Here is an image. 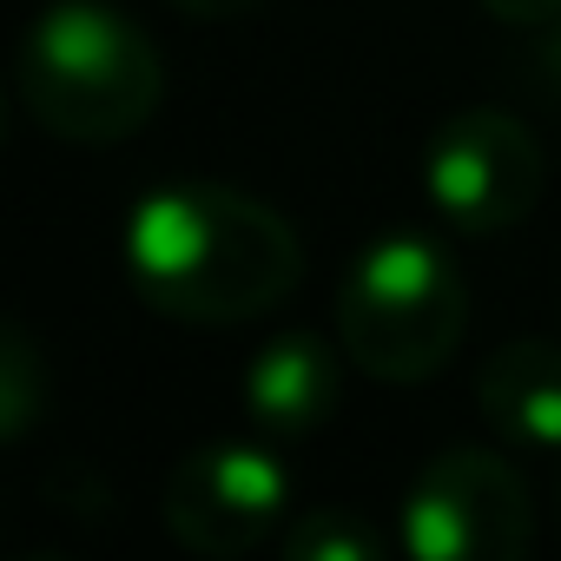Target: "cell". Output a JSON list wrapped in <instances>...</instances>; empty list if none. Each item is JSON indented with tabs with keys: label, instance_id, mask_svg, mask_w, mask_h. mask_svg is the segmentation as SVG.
Instances as JSON below:
<instances>
[{
	"label": "cell",
	"instance_id": "6da1fadb",
	"mask_svg": "<svg viewBox=\"0 0 561 561\" xmlns=\"http://www.w3.org/2000/svg\"><path fill=\"white\" fill-rule=\"evenodd\" d=\"M305 244L291 218L238 192L179 179L133 205L126 277L172 324H244L298 291Z\"/></svg>",
	"mask_w": 561,
	"mask_h": 561
},
{
	"label": "cell",
	"instance_id": "7a4b0ae2",
	"mask_svg": "<svg viewBox=\"0 0 561 561\" xmlns=\"http://www.w3.org/2000/svg\"><path fill=\"white\" fill-rule=\"evenodd\" d=\"M14 93L67 146H119L165 100V60L146 27L106 0H54L21 34Z\"/></svg>",
	"mask_w": 561,
	"mask_h": 561
},
{
	"label": "cell",
	"instance_id": "3957f363",
	"mask_svg": "<svg viewBox=\"0 0 561 561\" xmlns=\"http://www.w3.org/2000/svg\"><path fill=\"white\" fill-rule=\"evenodd\" d=\"M469 331V285L456 257L423 231H390L357 251L337 291V344L377 383L436 377Z\"/></svg>",
	"mask_w": 561,
	"mask_h": 561
},
{
	"label": "cell",
	"instance_id": "277c9868",
	"mask_svg": "<svg viewBox=\"0 0 561 561\" xmlns=\"http://www.w3.org/2000/svg\"><path fill=\"white\" fill-rule=\"evenodd\" d=\"M535 541L528 482L495 449H443L403 495V554L416 561H515Z\"/></svg>",
	"mask_w": 561,
	"mask_h": 561
},
{
	"label": "cell",
	"instance_id": "5b68a950",
	"mask_svg": "<svg viewBox=\"0 0 561 561\" xmlns=\"http://www.w3.org/2000/svg\"><path fill=\"white\" fill-rule=\"evenodd\" d=\"M423 192L462 238L522 225L541 198V146L502 106H469L423 146Z\"/></svg>",
	"mask_w": 561,
	"mask_h": 561
},
{
	"label": "cell",
	"instance_id": "8992f818",
	"mask_svg": "<svg viewBox=\"0 0 561 561\" xmlns=\"http://www.w3.org/2000/svg\"><path fill=\"white\" fill-rule=\"evenodd\" d=\"M285 495H291L285 469H277V456H264L257 443H205V449L172 462L159 515H165L179 548L231 561V554H251L277 528Z\"/></svg>",
	"mask_w": 561,
	"mask_h": 561
},
{
	"label": "cell",
	"instance_id": "52a82bcc",
	"mask_svg": "<svg viewBox=\"0 0 561 561\" xmlns=\"http://www.w3.org/2000/svg\"><path fill=\"white\" fill-rule=\"evenodd\" d=\"M337 397H344L337 351L324 337H311V331L271 337L244 364V416L277 443H298V436L324 430L337 416Z\"/></svg>",
	"mask_w": 561,
	"mask_h": 561
},
{
	"label": "cell",
	"instance_id": "ba28073f",
	"mask_svg": "<svg viewBox=\"0 0 561 561\" xmlns=\"http://www.w3.org/2000/svg\"><path fill=\"white\" fill-rule=\"evenodd\" d=\"M476 403L508 449L561 456V344L515 337L476 370Z\"/></svg>",
	"mask_w": 561,
	"mask_h": 561
},
{
	"label": "cell",
	"instance_id": "9c48e42d",
	"mask_svg": "<svg viewBox=\"0 0 561 561\" xmlns=\"http://www.w3.org/2000/svg\"><path fill=\"white\" fill-rule=\"evenodd\" d=\"M47 416V357L27 324H0V436L21 443Z\"/></svg>",
	"mask_w": 561,
	"mask_h": 561
},
{
	"label": "cell",
	"instance_id": "30bf717a",
	"mask_svg": "<svg viewBox=\"0 0 561 561\" xmlns=\"http://www.w3.org/2000/svg\"><path fill=\"white\" fill-rule=\"evenodd\" d=\"M285 554L291 561H377L383 554V541H377V528L357 515V508H305L298 522H291V535H285Z\"/></svg>",
	"mask_w": 561,
	"mask_h": 561
},
{
	"label": "cell",
	"instance_id": "8fae6325",
	"mask_svg": "<svg viewBox=\"0 0 561 561\" xmlns=\"http://www.w3.org/2000/svg\"><path fill=\"white\" fill-rule=\"evenodd\" d=\"M528 67H535V80H541V93H548V100H561V14L535 27V47H528Z\"/></svg>",
	"mask_w": 561,
	"mask_h": 561
},
{
	"label": "cell",
	"instance_id": "7c38bea8",
	"mask_svg": "<svg viewBox=\"0 0 561 561\" xmlns=\"http://www.w3.org/2000/svg\"><path fill=\"white\" fill-rule=\"evenodd\" d=\"M482 14L502 21V27H541L561 14V0H482Z\"/></svg>",
	"mask_w": 561,
	"mask_h": 561
},
{
	"label": "cell",
	"instance_id": "4fadbf2b",
	"mask_svg": "<svg viewBox=\"0 0 561 561\" xmlns=\"http://www.w3.org/2000/svg\"><path fill=\"white\" fill-rule=\"evenodd\" d=\"M179 14H192V21H238V14H251L257 0H172Z\"/></svg>",
	"mask_w": 561,
	"mask_h": 561
}]
</instances>
